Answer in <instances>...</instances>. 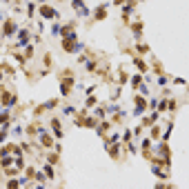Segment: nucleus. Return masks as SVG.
Here are the masks:
<instances>
[{"label":"nucleus","instance_id":"1","mask_svg":"<svg viewBox=\"0 0 189 189\" xmlns=\"http://www.w3.org/2000/svg\"><path fill=\"white\" fill-rule=\"evenodd\" d=\"M40 16H45L47 20H58V18H60V14H58L56 9H51V7H47V5H43V7H40Z\"/></svg>","mask_w":189,"mask_h":189},{"label":"nucleus","instance_id":"2","mask_svg":"<svg viewBox=\"0 0 189 189\" xmlns=\"http://www.w3.org/2000/svg\"><path fill=\"white\" fill-rule=\"evenodd\" d=\"M27 43H29V31H27V29H20V31H18V40H16V47H25Z\"/></svg>","mask_w":189,"mask_h":189},{"label":"nucleus","instance_id":"3","mask_svg":"<svg viewBox=\"0 0 189 189\" xmlns=\"http://www.w3.org/2000/svg\"><path fill=\"white\" fill-rule=\"evenodd\" d=\"M14 34H16V22H14V20H7V25H5V31H2V36H5V38H11Z\"/></svg>","mask_w":189,"mask_h":189},{"label":"nucleus","instance_id":"4","mask_svg":"<svg viewBox=\"0 0 189 189\" xmlns=\"http://www.w3.org/2000/svg\"><path fill=\"white\" fill-rule=\"evenodd\" d=\"M107 7H109V5H107V2H103L100 7L96 9V20H103V18H105V11H107Z\"/></svg>","mask_w":189,"mask_h":189},{"label":"nucleus","instance_id":"5","mask_svg":"<svg viewBox=\"0 0 189 189\" xmlns=\"http://www.w3.org/2000/svg\"><path fill=\"white\" fill-rule=\"evenodd\" d=\"M56 105H58V100H47V103L43 105V109H53Z\"/></svg>","mask_w":189,"mask_h":189},{"label":"nucleus","instance_id":"6","mask_svg":"<svg viewBox=\"0 0 189 189\" xmlns=\"http://www.w3.org/2000/svg\"><path fill=\"white\" fill-rule=\"evenodd\" d=\"M85 127H96V118H91V116H89V118L85 120Z\"/></svg>","mask_w":189,"mask_h":189},{"label":"nucleus","instance_id":"7","mask_svg":"<svg viewBox=\"0 0 189 189\" xmlns=\"http://www.w3.org/2000/svg\"><path fill=\"white\" fill-rule=\"evenodd\" d=\"M71 5H74V7H76V9H82V7H85V5H82V0H74Z\"/></svg>","mask_w":189,"mask_h":189},{"label":"nucleus","instance_id":"8","mask_svg":"<svg viewBox=\"0 0 189 189\" xmlns=\"http://www.w3.org/2000/svg\"><path fill=\"white\" fill-rule=\"evenodd\" d=\"M51 34H53V36L60 34V25H53V27H51Z\"/></svg>","mask_w":189,"mask_h":189},{"label":"nucleus","instance_id":"9","mask_svg":"<svg viewBox=\"0 0 189 189\" xmlns=\"http://www.w3.org/2000/svg\"><path fill=\"white\" fill-rule=\"evenodd\" d=\"M136 67H138V69H142V71H145V69H147V67H145V62L140 60V58H138V60H136Z\"/></svg>","mask_w":189,"mask_h":189},{"label":"nucleus","instance_id":"10","mask_svg":"<svg viewBox=\"0 0 189 189\" xmlns=\"http://www.w3.org/2000/svg\"><path fill=\"white\" fill-rule=\"evenodd\" d=\"M45 173H47V178H53V169H51V167H47V169H45Z\"/></svg>","mask_w":189,"mask_h":189},{"label":"nucleus","instance_id":"11","mask_svg":"<svg viewBox=\"0 0 189 189\" xmlns=\"http://www.w3.org/2000/svg\"><path fill=\"white\" fill-rule=\"evenodd\" d=\"M47 160H49V163L53 165V163H58V156H53V154H51V156H49V158H47Z\"/></svg>","mask_w":189,"mask_h":189},{"label":"nucleus","instance_id":"12","mask_svg":"<svg viewBox=\"0 0 189 189\" xmlns=\"http://www.w3.org/2000/svg\"><path fill=\"white\" fill-rule=\"evenodd\" d=\"M167 82V76H158V85H165Z\"/></svg>","mask_w":189,"mask_h":189},{"label":"nucleus","instance_id":"13","mask_svg":"<svg viewBox=\"0 0 189 189\" xmlns=\"http://www.w3.org/2000/svg\"><path fill=\"white\" fill-rule=\"evenodd\" d=\"M125 2H127V0H116V5H125Z\"/></svg>","mask_w":189,"mask_h":189},{"label":"nucleus","instance_id":"14","mask_svg":"<svg viewBox=\"0 0 189 189\" xmlns=\"http://www.w3.org/2000/svg\"><path fill=\"white\" fill-rule=\"evenodd\" d=\"M2 140H5V134H0V142H2Z\"/></svg>","mask_w":189,"mask_h":189},{"label":"nucleus","instance_id":"15","mask_svg":"<svg viewBox=\"0 0 189 189\" xmlns=\"http://www.w3.org/2000/svg\"><path fill=\"white\" fill-rule=\"evenodd\" d=\"M0 20H2V14H0Z\"/></svg>","mask_w":189,"mask_h":189},{"label":"nucleus","instance_id":"16","mask_svg":"<svg viewBox=\"0 0 189 189\" xmlns=\"http://www.w3.org/2000/svg\"><path fill=\"white\" fill-rule=\"evenodd\" d=\"M5 2H11V0H5Z\"/></svg>","mask_w":189,"mask_h":189}]
</instances>
